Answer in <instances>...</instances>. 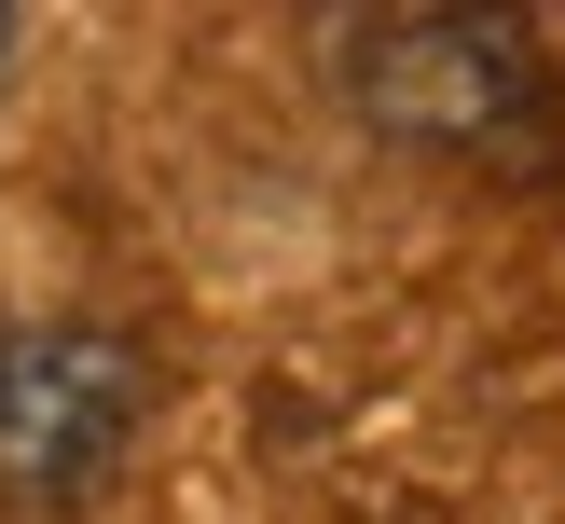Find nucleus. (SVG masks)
<instances>
[{"mask_svg": "<svg viewBox=\"0 0 565 524\" xmlns=\"http://www.w3.org/2000/svg\"><path fill=\"white\" fill-rule=\"evenodd\" d=\"M138 400H152V373H138L125 331H97V318H14L0 331V483L14 496L97 483V469L125 456Z\"/></svg>", "mask_w": 565, "mask_h": 524, "instance_id": "1", "label": "nucleus"}, {"mask_svg": "<svg viewBox=\"0 0 565 524\" xmlns=\"http://www.w3.org/2000/svg\"><path fill=\"white\" fill-rule=\"evenodd\" d=\"M345 83L373 125H414V138H511L524 125V42L483 14H359L345 28Z\"/></svg>", "mask_w": 565, "mask_h": 524, "instance_id": "2", "label": "nucleus"}, {"mask_svg": "<svg viewBox=\"0 0 565 524\" xmlns=\"http://www.w3.org/2000/svg\"><path fill=\"white\" fill-rule=\"evenodd\" d=\"M0 69H14V14H0Z\"/></svg>", "mask_w": 565, "mask_h": 524, "instance_id": "3", "label": "nucleus"}]
</instances>
